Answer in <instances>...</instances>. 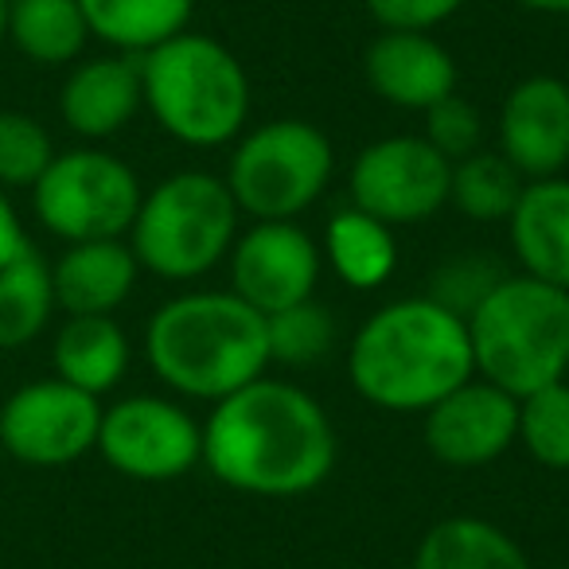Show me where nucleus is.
<instances>
[{
	"label": "nucleus",
	"mask_w": 569,
	"mask_h": 569,
	"mask_svg": "<svg viewBox=\"0 0 569 569\" xmlns=\"http://www.w3.org/2000/svg\"><path fill=\"white\" fill-rule=\"evenodd\" d=\"M515 441L542 468H569V382H550L535 395L519 398V433Z\"/></svg>",
	"instance_id": "obj_26"
},
{
	"label": "nucleus",
	"mask_w": 569,
	"mask_h": 569,
	"mask_svg": "<svg viewBox=\"0 0 569 569\" xmlns=\"http://www.w3.org/2000/svg\"><path fill=\"white\" fill-rule=\"evenodd\" d=\"M51 160H56V141L40 118L20 110H0V188L32 191Z\"/></svg>",
	"instance_id": "obj_28"
},
{
	"label": "nucleus",
	"mask_w": 569,
	"mask_h": 569,
	"mask_svg": "<svg viewBox=\"0 0 569 569\" xmlns=\"http://www.w3.org/2000/svg\"><path fill=\"white\" fill-rule=\"evenodd\" d=\"M137 59L144 106L172 141L188 149H222L242 137L250 79L234 51L214 36L180 32Z\"/></svg>",
	"instance_id": "obj_4"
},
{
	"label": "nucleus",
	"mask_w": 569,
	"mask_h": 569,
	"mask_svg": "<svg viewBox=\"0 0 569 569\" xmlns=\"http://www.w3.org/2000/svg\"><path fill=\"white\" fill-rule=\"evenodd\" d=\"M413 569H530V561L503 527L476 515H452L421 535Z\"/></svg>",
	"instance_id": "obj_21"
},
{
	"label": "nucleus",
	"mask_w": 569,
	"mask_h": 569,
	"mask_svg": "<svg viewBox=\"0 0 569 569\" xmlns=\"http://www.w3.org/2000/svg\"><path fill=\"white\" fill-rule=\"evenodd\" d=\"M522 188L527 180L515 172L511 160H503V152L480 149L452 164L449 203H457V211L476 222H503L511 219Z\"/></svg>",
	"instance_id": "obj_25"
},
{
	"label": "nucleus",
	"mask_w": 569,
	"mask_h": 569,
	"mask_svg": "<svg viewBox=\"0 0 569 569\" xmlns=\"http://www.w3.org/2000/svg\"><path fill=\"white\" fill-rule=\"evenodd\" d=\"M230 293L261 317L312 301L325 253L297 222H253L230 246Z\"/></svg>",
	"instance_id": "obj_12"
},
{
	"label": "nucleus",
	"mask_w": 569,
	"mask_h": 569,
	"mask_svg": "<svg viewBox=\"0 0 569 569\" xmlns=\"http://www.w3.org/2000/svg\"><path fill=\"white\" fill-rule=\"evenodd\" d=\"M367 87L398 110L426 113L457 94V59L429 32H382L363 56Z\"/></svg>",
	"instance_id": "obj_16"
},
{
	"label": "nucleus",
	"mask_w": 569,
	"mask_h": 569,
	"mask_svg": "<svg viewBox=\"0 0 569 569\" xmlns=\"http://www.w3.org/2000/svg\"><path fill=\"white\" fill-rule=\"evenodd\" d=\"M144 359L168 390L214 406L266 375V317L230 289L180 293L152 312Z\"/></svg>",
	"instance_id": "obj_3"
},
{
	"label": "nucleus",
	"mask_w": 569,
	"mask_h": 569,
	"mask_svg": "<svg viewBox=\"0 0 569 569\" xmlns=\"http://www.w3.org/2000/svg\"><path fill=\"white\" fill-rule=\"evenodd\" d=\"M141 106V59L126 51L79 59L59 90V118L74 137L90 144L118 137Z\"/></svg>",
	"instance_id": "obj_15"
},
{
	"label": "nucleus",
	"mask_w": 569,
	"mask_h": 569,
	"mask_svg": "<svg viewBox=\"0 0 569 569\" xmlns=\"http://www.w3.org/2000/svg\"><path fill=\"white\" fill-rule=\"evenodd\" d=\"M499 152L522 180H550L569 164V82L530 74L499 106Z\"/></svg>",
	"instance_id": "obj_14"
},
{
	"label": "nucleus",
	"mask_w": 569,
	"mask_h": 569,
	"mask_svg": "<svg viewBox=\"0 0 569 569\" xmlns=\"http://www.w3.org/2000/svg\"><path fill=\"white\" fill-rule=\"evenodd\" d=\"M325 258L343 284L351 289H379L390 281L398 266L395 227L379 222L359 207H343L328 219L325 230Z\"/></svg>",
	"instance_id": "obj_23"
},
{
	"label": "nucleus",
	"mask_w": 569,
	"mask_h": 569,
	"mask_svg": "<svg viewBox=\"0 0 569 569\" xmlns=\"http://www.w3.org/2000/svg\"><path fill=\"white\" fill-rule=\"evenodd\" d=\"M90 36L106 48L144 56L157 43L188 32L196 0H79Z\"/></svg>",
	"instance_id": "obj_22"
},
{
	"label": "nucleus",
	"mask_w": 569,
	"mask_h": 569,
	"mask_svg": "<svg viewBox=\"0 0 569 569\" xmlns=\"http://www.w3.org/2000/svg\"><path fill=\"white\" fill-rule=\"evenodd\" d=\"M129 359H133L129 336L113 317H67L51 343L56 379L94 398L110 395L126 379Z\"/></svg>",
	"instance_id": "obj_19"
},
{
	"label": "nucleus",
	"mask_w": 569,
	"mask_h": 569,
	"mask_svg": "<svg viewBox=\"0 0 569 569\" xmlns=\"http://www.w3.org/2000/svg\"><path fill=\"white\" fill-rule=\"evenodd\" d=\"M59 312L51 261L36 246H28L17 261L0 269V351H20L48 332Z\"/></svg>",
	"instance_id": "obj_24"
},
{
	"label": "nucleus",
	"mask_w": 569,
	"mask_h": 569,
	"mask_svg": "<svg viewBox=\"0 0 569 569\" xmlns=\"http://www.w3.org/2000/svg\"><path fill=\"white\" fill-rule=\"evenodd\" d=\"M102 398L63 379H36L0 402V449L32 468H63L94 452Z\"/></svg>",
	"instance_id": "obj_10"
},
{
	"label": "nucleus",
	"mask_w": 569,
	"mask_h": 569,
	"mask_svg": "<svg viewBox=\"0 0 569 569\" xmlns=\"http://www.w3.org/2000/svg\"><path fill=\"white\" fill-rule=\"evenodd\" d=\"M332 168L336 149L325 129L301 118H277L234 141L227 188L250 219L293 222L325 196Z\"/></svg>",
	"instance_id": "obj_7"
},
{
	"label": "nucleus",
	"mask_w": 569,
	"mask_h": 569,
	"mask_svg": "<svg viewBox=\"0 0 569 569\" xmlns=\"http://www.w3.org/2000/svg\"><path fill=\"white\" fill-rule=\"evenodd\" d=\"M468 343L480 379L511 398L561 382L569 371V289L515 273L468 312Z\"/></svg>",
	"instance_id": "obj_5"
},
{
	"label": "nucleus",
	"mask_w": 569,
	"mask_h": 569,
	"mask_svg": "<svg viewBox=\"0 0 569 569\" xmlns=\"http://www.w3.org/2000/svg\"><path fill=\"white\" fill-rule=\"evenodd\" d=\"M382 32H433L465 0H363Z\"/></svg>",
	"instance_id": "obj_31"
},
{
	"label": "nucleus",
	"mask_w": 569,
	"mask_h": 569,
	"mask_svg": "<svg viewBox=\"0 0 569 569\" xmlns=\"http://www.w3.org/2000/svg\"><path fill=\"white\" fill-rule=\"evenodd\" d=\"M266 336H269V363L312 367L332 351L336 320L325 305L301 301L293 309H281L273 317H266Z\"/></svg>",
	"instance_id": "obj_27"
},
{
	"label": "nucleus",
	"mask_w": 569,
	"mask_h": 569,
	"mask_svg": "<svg viewBox=\"0 0 569 569\" xmlns=\"http://www.w3.org/2000/svg\"><path fill=\"white\" fill-rule=\"evenodd\" d=\"M137 261L129 238L71 242L51 266L56 305L67 317H113L137 289Z\"/></svg>",
	"instance_id": "obj_17"
},
{
	"label": "nucleus",
	"mask_w": 569,
	"mask_h": 569,
	"mask_svg": "<svg viewBox=\"0 0 569 569\" xmlns=\"http://www.w3.org/2000/svg\"><path fill=\"white\" fill-rule=\"evenodd\" d=\"M94 452L126 480L168 483L203 460V426L172 398L129 395L102 406Z\"/></svg>",
	"instance_id": "obj_9"
},
{
	"label": "nucleus",
	"mask_w": 569,
	"mask_h": 569,
	"mask_svg": "<svg viewBox=\"0 0 569 569\" xmlns=\"http://www.w3.org/2000/svg\"><path fill=\"white\" fill-rule=\"evenodd\" d=\"M4 40L36 67H71L94 36L79 0H9Z\"/></svg>",
	"instance_id": "obj_20"
},
{
	"label": "nucleus",
	"mask_w": 569,
	"mask_h": 569,
	"mask_svg": "<svg viewBox=\"0 0 569 569\" xmlns=\"http://www.w3.org/2000/svg\"><path fill=\"white\" fill-rule=\"evenodd\" d=\"M238 203L211 172H176L141 196L129 246L149 273L196 281L211 273L238 238Z\"/></svg>",
	"instance_id": "obj_6"
},
{
	"label": "nucleus",
	"mask_w": 569,
	"mask_h": 569,
	"mask_svg": "<svg viewBox=\"0 0 569 569\" xmlns=\"http://www.w3.org/2000/svg\"><path fill=\"white\" fill-rule=\"evenodd\" d=\"M141 180L121 157L106 149L56 152L48 172L32 188V211L43 230L71 242L98 238H129V227L141 207Z\"/></svg>",
	"instance_id": "obj_8"
},
{
	"label": "nucleus",
	"mask_w": 569,
	"mask_h": 569,
	"mask_svg": "<svg viewBox=\"0 0 569 569\" xmlns=\"http://www.w3.org/2000/svg\"><path fill=\"white\" fill-rule=\"evenodd\" d=\"M426 141L441 152L449 164L483 149V121L468 98L449 94L426 110Z\"/></svg>",
	"instance_id": "obj_29"
},
{
	"label": "nucleus",
	"mask_w": 569,
	"mask_h": 569,
	"mask_svg": "<svg viewBox=\"0 0 569 569\" xmlns=\"http://www.w3.org/2000/svg\"><path fill=\"white\" fill-rule=\"evenodd\" d=\"M4 20H9V0H0V43H4Z\"/></svg>",
	"instance_id": "obj_34"
},
{
	"label": "nucleus",
	"mask_w": 569,
	"mask_h": 569,
	"mask_svg": "<svg viewBox=\"0 0 569 569\" xmlns=\"http://www.w3.org/2000/svg\"><path fill=\"white\" fill-rule=\"evenodd\" d=\"M28 246L32 242H28V230H24V222H20V211L12 207L9 191L0 188V269L9 266V261H17Z\"/></svg>",
	"instance_id": "obj_32"
},
{
	"label": "nucleus",
	"mask_w": 569,
	"mask_h": 569,
	"mask_svg": "<svg viewBox=\"0 0 569 569\" xmlns=\"http://www.w3.org/2000/svg\"><path fill=\"white\" fill-rule=\"evenodd\" d=\"M522 9L542 12V17H569V0H519Z\"/></svg>",
	"instance_id": "obj_33"
},
{
	"label": "nucleus",
	"mask_w": 569,
	"mask_h": 569,
	"mask_svg": "<svg viewBox=\"0 0 569 569\" xmlns=\"http://www.w3.org/2000/svg\"><path fill=\"white\" fill-rule=\"evenodd\" d=\"M452 164L426 137H382L351 164V207L387 227L433 219L449 203Z\"/></svg>",
	"instance_id": "obj_11"
},
{
	"label": "nucleus",
	"mask_w": 569,
	"mask_h": 569,
	"mask_svg": "<svg viewBox=\"0 0 569 569\" xmlns=\"http://www.w3.org/2000/svg\"><path fill=\"white\" fill-rule=\"evenodd\" d=\"M199 465L246 496H305L336 468L332 418L309 390L261 375L214 402L211 418L203 421Z\"/></svg>",
	"instance_id": "obj_1"
},
{
	"label": "nucleus",
	"mask_w": 569,
	"mask_h": 569,
	"mask_svg": "<svg viewBox=\"0 0 569 569\" xmlns=\"http://www.w3.org/2000/svg\"><path fill=\"white\" fill-rule=\"evenodd\" d=\"M348 375L359 398L390 413H426L476 375L468 320L433 297L390 301L356 332Z\"/></svg>",
	"instance_id": "obj_2"
},
{
	"label": "nucleus",
	"mask_w": 569,
	"mask_h": 569,
	"mask_svg": "<svg viewBox=\"0 0 569 569\" xmlns=\"http://www.w3.org/2000/svg\"><path fill=\"white\" fill-rule=\"evenodd\" d=\"M511 250L522 273L569 289V180H527L511 219Z\"/></svg>",
	"instance_id": "obj_18"
},
{
	"label": "nucleus",
	"mask_w": 569,
	"mask_h": 569,
	"mask_svg": "<svg viewBox=\"0 0 569 569\" xmlns=\"http://www.w3.org/2000/svg\"><path fill=\"white\" fill-rule=\"evenodd\" d=\"M503 277L507 273H499V269L491 266V261H483L480 253H468V258H457V261H449V266L437 269L433 289H429L426 297H433L437 305H445V309H452L457 317L468 320V312H472L476 305L503 281Z\"/></svg>",
	"instance_id": "obj_30"
},
{
	"label": "nucleus",
	"mask_w": 569,
	"mask_h": 569,
	"mask_svg": "<svg viewBox=\"0 0 569 569\" xmlns=\"http://www.w3.org/2000/svg\"><path fill=\"white\" fill-rule=\"evenodd\" d=\"M519 433V398L472 375L426 410V449L449 468H480L503 457Z\"/></svg>",
	"instance_id": "obj_13"
}]
</instances>
